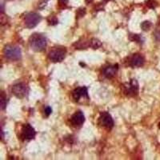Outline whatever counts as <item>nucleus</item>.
Instances as JSON below:
<instances>
[{"mask_svg": "<svg viewBox=\"0 0 160 160\" xmlns=\"http://www.w3.org/2000/svg\"><path fill=\"white\" fill-rule=\"evenodd\" d=\"M30 46L33 51L40 52L42 51L43 50H45L46 46V39L44 36L42 35H38V34H34L31 36L30 40Z\"/></svg>", "mask_w": 160, "mask_h": 160, "instance_id": "1", "label": "nucleus"}, {"mask_svg": "<svg viewBox=\"0 0 160 160\" xmlns=\"http://www.w3.org/2000/svg\"><path fill=\"white\" fill-rule=\"evenodd\" d=\"M3 53L5 57L11 60H18V59H21V49L17 46H6L4 47Z\"/></svg>", "mask_w": 160, "mask_h": 160, "instance_id": "2", "label": "nucleus"}, {"mask_svg": "<svg viewBox=\"0 0 160 160\" xmlns=\"http://www.w3.org/2000/svg\"><path fill=\"white\" fill-rule=\"evenodd\" d=\"M41 19V16L37 13H29L25 17V26L29 29L34 28L40 23Z\"/></svg>", "mask_w": 160, "mask_h": 160, "instance_id": "3", "label": "nucleus"}, {"mask_svg": "<svg viewBox=\"0 0 160 160\" xmlns=\"http://www.w3.org/2000/svg\"><path fill=\"white\" fill-rule=\"evenodd\" d=\"M66 56V50L62 48H55L49 53V59L54 63H60Z\"/></svg>", "mask_w": 160, "mask_h": 160, "instance_id": "4", "label": "nucleus"}, {"mask_svg": "<svg viewBox=\"0 0 160 160\" xmlns=\"http://www.w3.org/2000/svg\"><path fill=\"white\" fill-rule=\"evenodd\" d=\"M12 92L17 98H23L27 94L28 87L23 83L15 84L12 87Z\"/></svg>", "mask_w": 160, "mask_h": 160, "instance_id": "5", "label": "nucleus"}, {"mask_svg": "<svg viewBox=\"0 0 160 160\" xmlns=\"http://www.w3.org/2000/svg\"><path fill=\"white\" fill-rule=\"evenodd\" d=\"M125 93L128 95H136L139 92V83L137 80L133 79L128 83H126L124 86Z\"/></svg>", "mask_w": 160, "mask_h": 160, "instance_id": "6", "label": "nucleus"}, {"mask_svg": "<svg viewBox=\"0 0 160 160\" xmlns=\"http://www.w3.org/2000/svg\"><path fill=\"white\" fill-rule=\"evenodd\" d=\"M99 121L103 126L106 128L111 129L114 126V121L112 118L111 115L108 112H102L99 117Z\"/></svg>", "mask_w": 160, "mask_h": 160, "instance_id": "7", "label": "nucleus"}, {"mask_svg": "<svg viewBox=\"0 0 160 160\" xmlns=\"http://www.w3.org/2000/svg\"><path fill=\"white\" fill-rule=\"evenodd\" d=\"M36 135L35 129L32 127L30 124H26L23 126V128L22 130V137L24 138L25 139H34Z\"/></svg>", "mask_w": 160, "mask_h": 160, "instance_id": "8", "label": "nucleus"}, {"mask_svg": "<svg viewBox=\"0 0 160 160\" xmlns=\"http://www.w3.org/2000/svg\"><path fill=\"white\" fill-rule=\"evenodd\" d=\"M70 122L75 126H80L85 122V117L82 111L75 112L70 118Z\"/></svg>", "mask_w": 160, "mask_h": 160, "instance_id": "9", "label": "nucleus"}, {"mask_svg": "<svg viewBox=\"0 0 160 160\" xmlns=\"http://www.w3.org/2000/svg\"><path fill=\"white\" fill-rule=\"evenodd\" d=\"M144 58L139 54H135L131 56L130 60V65L132 67H139L144 64Z\"/></svg>", "mask_w": 160, "mask_h": 160, "instance_id": "10", "label": "nucleus"}, {"mask_svg": "<svg viewBox=\"0 0 160 160\" xmlns=\"http://www.w3.org/2000/svg\"><path fill=\"white\" fill-rule=\"evenodd\" d=\"M81 97H86L88 98V92L86 87H78L73 91V98L75 101H79Z\"/></svg>", "mask_w": 160, "mask_h": 160, "instance_id": "11", "label": "nucleus"}, {"mask_svg": "<svg viewBox=\"0 0 160 160\" xmlns=\"http://www.w3.org/2000/svg\"><path fill=\"white\" fill-rule=\"evenodd\" d=\"M118 65H111V66H108L107 67H105L103 69V75L105 76L108 78V79H111L112 77H114L117 73L118 71Z\"/></svg>", "mask_w": 160, "mask_h": 160, "instance_id": "12", "label": "nucleus"}, {"mask_svg": "<svg viewBox=\"0 0 160 160\" xmlns=\"http://www.w3.org/2000/svg\"><path fill=\"white\" fill-rule=\"evenodd\" d=\"M129 38L132 42H139V43H143L144 41V38L141 35H137V34H131L129 36Z\"/></svg>", "mask_w": 160, "mask_h": 160, "instance_id": "13", "label": "nucleus"}, {"mask_svg": "<svg viewBox=\"0 0 160 160\" xmlns=\"http://www.w3.org/2000/svg\"><path fill=\"white\" fill-rule=\"evenodd\" d=\"M90 46L93 49H98L102 46V42L98 38H91V41H90Z\"/></svg>", "mask_w": 160, "mask_h": 160, "instance_id": "14", "label": "nucleus"}, {"mask_svg": "<svg viewBox=\"0 0 160 160\" xmlns=\"http://www.w3.org/2000/svg\"><path fill=\"white\" fill-rule=\"evenodd\" d=\"M152 27V23L150 21H144L141 23V28L143 29L144 31H147Z\"/></svg>", "mask_w": 160, "mask_h": 160, "instance_id": "15", "label": "nucleus"}, {"mask_svg": "<svg viewBox=\"0 0 160 160\" xmlns=\"http://www.w3.org/2000/svg\"><path fill=\"white\" fill-rule=\"evenodd\" d=\"M0 102H1V109L2 110H5V108L7 107V97L5 96V94L3 93L2 95H1V98H0Z\"/></svg>", "mask_w": 160, "mask_h": 160, "instance_id": "16", "label": "nucleus"}, {"mask_svg": "<svg viewBox=\"0 0 160 160\" xmlns=\"http://www.w3.org/2000/svg\"><path fill=\"white\" fill-rule=\"evenodd\" d=\"M85 14H86V9L85 8H79L76 12V15L79 18L84 16Z\"/></svg>", "mask_w": 160, "mask_h": 160, "instance_id": "17", "label": "nucleus"}, {"mask_svg": "<svg viewBox=\"0 0 160 160\" xmlns=\"http://www.w3.org/2000/svg\"><path fill=\"white\" fill-rule=\"evenodd\" d=\"M146 4L147 7H149L150 8H155L156 7V2L155 0H147L146 2Z\"/></svg>", "mask_w": 160, "mask_h": 160, "instance_id": "18", "label": "nucleus"}, {"mask_svg": "<svg viewBox=\"0 0 160 160\" xmlns=\"http://www.w3.org/2000/svg\"><path fill=\"white\" fill-rule=\"evenodd\" d=\"M52 113V109L51 107H49V106H46L44 109V114L46 117H48L49 115H51Z\"/></svg>", "mask_w": 160, "mask_h": 160, "instance_id": "19", "label": "nucleus"}, {"mask_svg": "<svg viewBox=\"0 0 160 160\" xmlns=\"http://www.w3.org/2000/svg\"><path fill=\"white\" fill-rule=\"evenodd\" d=\"M49 24L50 25H55L58 23V19L55 17H52L51 20H48Z\"/></svg>", "mask_w": 160, "mask_h": 160, "instance_id": "20", "label": "nucleus"}, {"mask_svg": "<svg viewBox=\"0 0 160 160\" xmlns=\"http://www.w3.org/2000/svg\"><path fill=\"white\" fill-rule=\"evenodd\" d=\"M155 38L157 41L160 42V31H158L155 33Z\"/></svg>", "mask_w": 160, "mask_h": 160, "instance_id": "21", "label": "nucleus"}, {"mask_svg": "<svg viewBox=\"0 0 160 160\" xmlns=\"http://www.w3.org/2000/svg\"><path fill=\"white\" fill-rule=\"evenodd\" d=\"M59 2L63 4H67V3H68V0H59Z\"/></svg>", "mask_w": 160, "mask_h": 160, "instance_id": "22", "label": "nucleus"}, {"mask_svg": "<svg viewBox=\"0 0 160 160\" xmlns=\"http://www.w3.org/2000/svg\"><path fill=\"white\" fill-rule=\"evenodd\" d=\"M85 1H86L87 4H89V3H91L94 0H85Z\"/></svg>", "mask_w": 160, "mask_h": 160, "instance_id": "23", "label": "nucleus"}, {"mask_svg": "<svg viewBox=\"0 0 160 160\" xmlns=\"http://www.w3.org/2000/svg\"><path fill=\"white\" fill-rule=\"evenodd\" d=\"M4 138V135H3V131H2V139Z\"/></svg>", "mask_w": 160, "mask_h": 160, "instance_id": "24", "label": "nucleus"}, {"mask_svg": "<svg viewBox=\"0 0 160 160\" xmlns=\"http://www.w3.org/2000/svg\"><path fill=\"white\" fill-rule=\"evenodd\" d=\"M104 2H108V1H111V0H103Z\"/></svg>", "mask_w": 160, "mask_h": 160, "instance_id": "25", "label": "nucleus"}]
</instances>
